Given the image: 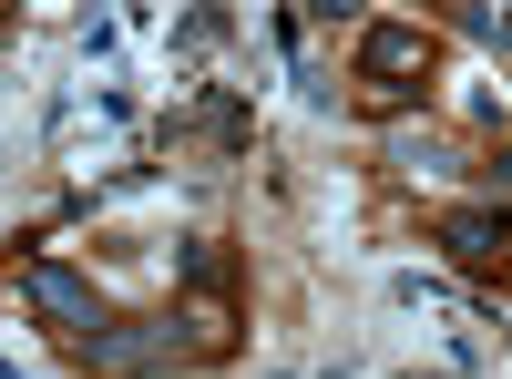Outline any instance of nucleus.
I'll return each mask as SVG.
<instances>
[{"label": "nucleus", "mask_w": 512, "mask_h": 379, "mask_svg": "<svg viewBox=\"0 0 512 379\" xmlns=\"http://www.w3.org/2000/svg\"><path fill=\"white\" fill-rule=\"evenodd\" d=\"M267 379H297V369H267Z\"/></svg>", "instance_id": "obj_10"}, {"label": "nucleus", "mask_w": 512, "mask_h": 379, "mask_svg": "<svg viewBox=\"0 0 512 379\" xmlns=\"http://www.w3.org/2000/svg\"><path fill=\"white\" fill-rule=\"evenodd\" d=\"M461 31H472V41H492V52L512 62V11H461Z\"/></svg>", "instance_id": "obj_8"}, {"label": "nucleus", "mask_w": 512, "mask_h": 379, "mask_svg": "<svg viewBox=\"0 0 512 379\" xmlns=\"http://www.w3.org/2000/svg\"><path fill=\"white\" fill-rule=\"evenodd\" d=\"M21 308H31V318H52L72 349H93L103 328H113V298H103L82 267H52V257H21Z\"/></svg>", "instance_id": "obj_3"}, {"label": "nucleus", "mask_w": 512, "mask_h": 379, "mask_svg": "<svg viewBox=\"0 0 512 379\" xmlns=\"http://www.w3.org/2000/svg\"><path fill=\"white\" fill-rule=\"evenodd\" d=\"M82 359H93V379H154V369L185 359V328H175V308H154V318H113Z\"/></svg>", "instance_id": "obj_4"}, {"label": "nucleus", "mask_w": 512, "mask_h": 379, "mask_svg": "<svg viewBox=\"0 0 512 379\" xmlns=\"http://www.w3.org/2000/svg\"><path fill=\"white\" fill-rule=\"evenodd\" d=\"M431 246H451V267H472V277H512V216L502 205H431Z\"/></svg>", "instance_id": "obj_5"}, {"label": "nucleus", "mask_w": 512, "mask_h": 379, "mask_svg": "<svg viewBox=\"0 0 512 379\" xmlns=\"http://www.w3.org/2000/svg\"><path fill=\"white\" fill-rule=\"evenodd\" d=\"M451 41L431 21H359V113H410L431 103Z\"/></svg>", "instance_id": "obj_2"}, {"label": "nucleus", "mask_w": 512, "mask_h": 379, "mask_svg": "<svg viewBox=\"0 0 512 379\" xmlns=\"http://www.w3.org/2000/svg\"><path fill=\"white\" fill-rule=\"evenodd\" d=\"M226 31H236L226 11H185V21H175V52H216V41H226Z\"/></svg>", "instance_id": "obj_7"}, {"label": "nucleus", "mask_w": 512, "mask_h": 379, "mask_svg": "<svg viewBox=\"0 0 512 379\" xmlns=\"http://www.w3.org/2000/svg\"><path fill=\"white\" fill-rule=\"evenodd\" d=\"M0 379H11V349H0Z\"/></svg>", "instance_id": "obj_9"}, {"label": "nucleus", "mask_w": 512, "mask_h": 379, "mask_svg": "<svg viewBox=\"0 0 512 379\" xmlns=\"http://www.w3.org/2000/svg\"><path fill=\"white\" fill-rule=\"evenodd\" d=\"M175 328H185V359H236V328H246V257L226 236H195V246H175Z\"/></svg>", "instance_id": "obj_1"}, {"label": "nucleus", "mask_w": 512, "mask_h": 379, "mask_svg": "<svg viewBox=\"0 0 512 379\" xmlns=\"http://www.w3.org/2000/svg\"><path fill=\"white\" fill-rule=\"evenodd\" d=\"M390 164L400 175H472V154H461L451 134H390Z\"/></svg>", "instance_id": "obj_6"}]
</instances>
